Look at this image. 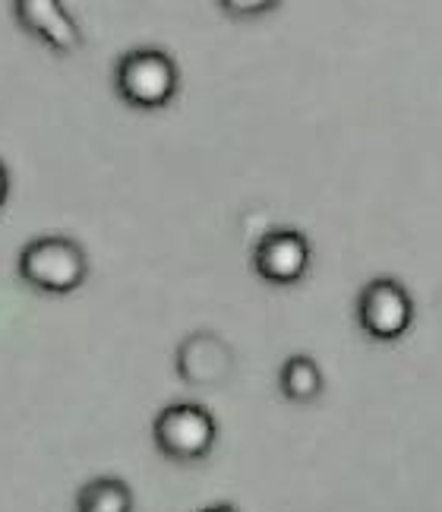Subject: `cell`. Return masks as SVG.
<instances>
[{
  "label": "cell",
  "instance_id": "6da1fadb",
  "mask_svg": "<svg viewBox=\"0 0 442 512\" xmlns=\"http://www.w3.org/2000/svg\"><path fill=\"white\" fill-rule=\"evenodd\" d=\"M19 275L23 282L42 294H70L86 282L89 260L86 250L73 238H35L19 253Z\"/></svg>",
  "mask_w": 442,
  "mask_h": 512
},
{
  "label": "cell",
  "instance_id": "7a4b0ae2",
  "mask_svg": "<svg viewBox=\"0 0 442 512\" xmlns=\"http://www.w3.org/2000/svg\"><path fill=\"white\" fill-rule=\"evenodd\" d=\"M177 86H180V73L174 57L158 48H136L117 61L114 89L130 108L139 111L165 108L177 95Z\"/></svg>",
  "mask_w": 442,
  "mask_h": 512
},
{
  "label": "cell",
  "instance_id": "3957f363",
  "mask_svg": "<svg viewBox=\"0 0 442 512\" xmlns=\"http://www.w3.org/2000/svg\"><path fill=\"white\" fill-rule=\"evenodd\" d=\"M218 437V424L212 411L196 402H174L158 411L152 424V440L171 462H199L206 459Z\"/></svg>",
  "mask_w": 442,
  "mask_h": 512
},
{
  "label": "cell",
  "instance_id": "277c9868",
  "mask_svg": "<svg viewBox=\"0 0 442 512\" xmlns=\"http://www.w3.org/2000/svg\"><path fill=\"white\" fill-rule=\"evenodd\" d=\"M360 329L376 342H395L411 329L414 301L405 285L395 279H373L357 301Z\"/></svg>",
  "mask_w": 442,
  "mask_h": 512
},
{
  "label": "cell",
  "instance_id": "5b68a950",
  "mask_svg": "<svg viewBox=\"0 0 442 512\" xmlns=\"http://www.w3.org/2000/svg\"><path fill=\"white\" fill-rule=\"evenodd\" d=\"M310 241L294 228H278L259 238L253 250V269L272 285H294L310 269Z\"/></svg>",
  "mask_w": 442,
  "mask_h": 512
},
{
  "label": "cell",
  "instance_id": "8992f818",
  "mask_svg": "<svg viewBox=\"0 0 442 512\" xmlns=\"http://www.w3.org/2000/svg\"><path fill=\"white\" fill-rule=\"evenodd\" d=\"M174 364L177 377L190 386H221L234 370V351L215 332H193L180 342Z\"/></svg>",
  "mask_w": 442,
  "mask_h": 512
},
{
  "label": "cell",
  "instance_id": "52a82bcc",
  "mask_svg": "<svg viewBox=\"0 0 442 512\" xmlns=\"http://www.w3.org/2000/svg\"><path fill=\"white\" fill-rule=\"evenodd\" d=\"M13 13L16 23L35 35L45 48L57 54H76L83 48V32L73 23L67 7L57 4V0H16Z\"/></svg>",
  "mask_w": 442,
  "mask_h": 512
},
{
  "label": "cell",
  "instance_id": "ba28073f",
  "mask_svg": "<svg viewBox=\"0 0 442 512\" xmlns=\"http://www.w3.org/2000/svg\"><path fill=\"white\" fill-rule=\"evenodd\" d=\"M76 512H133V490L114 475L92 478L76 494Z\"/></svg>",
  "mask_w": 442,
  "mask_h": 512
},
{
  "label": "cell",
  "instance_id": "9c48e42d",
  "mask_svg": "<svg viewBox=\"0 0 442 512\" xmlns=\"http://www.w3.org/2000/svg\"><path fill=\"white\" fill-rule=\"evenodd\" d=\"M278 386L291 402H313V399H319L326 380H323V370H319V364L313 358H307V354H294V358H288L285 364H281Z\"/></svg>",
  "mask_w": 442,
  "mask_h": 512
},
{
  "label": "cell",
  "instance_id": "30bf717a",
  "mask_svg": "<svg viewBox=\"0 0 442 512\" xmlns=\"http://www.w3.org/2000/svg\"><path fill=\"white\" fill-rule=\"evenodd\" d=\"M278 4H272V0H250V4H244V0H225L221 4V10L225 13H234V16H240V19H247V16H259V13H269V10H275Z\"/></svg>",
  "mask_w": 442,
  "mask_h": 512
},
{
  "label": "cell",
  "instance_id": "8fae6325",
  "mask_svg": "<svg viewBox=\"0 0 442 512\" xmlns=\"http://www.w3.org/2000/svg\"><path fill=\"white\" fill-rule=\"evenodd\" d=\"M7 196H10V174H7L4 162H0V209H4Z\"/></svg>",
  "mask_w": 442,
  "mask_h": 512
},
{
  "label": "cell",
  "instance_id": "7c38bea8",
  "mask_svg": "<svg viewBox=\"0 0 442 512\" xmlns=\"http://www.w3.org/2000/svg\"><path fill=\"white\" fill-rule=\"evenodd\" d=\"M199 512H237L231 503H215V506H206V509H199Z\"/></svg>",
  "mask_w": 442,
  "mask_h": 512
}]
</instances>
